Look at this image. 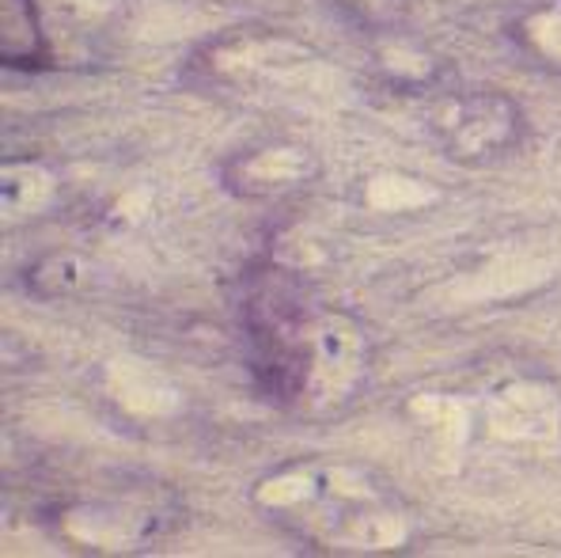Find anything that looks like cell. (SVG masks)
<instances>
[{
	"mask_svg": "<svg viewBox=\"0 0 561 558\" xmlns=\"http://www.w3.org/2000/svg\"><path fill=\"white\" fill-rule=\"evenodd\" d=\"M270 168L262 163V156H247V160H239V191H247V194H254V183H262V179H274V191L277 186H288V183H296V160H300V149H270Z\"/></svg>",
	"mask_w": 561,
	"mask_h": 558,
	"instance_id": "obj_1",
	"label": "cell"
}]
</instances>
